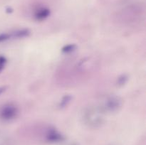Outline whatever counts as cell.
Instances as JSON below:
<instances>
[{
	"label": "cell",
	"mask_w": 146,
	"mask_h": 145,
	"mask_svg": "<svg viewBox=\"0 0 146 145\" xmlns=\"http://www.w3.org/2000/svg\"><path fill=\"white\" fill-rule=\"evenodd\" d=\"M104 113L99 107H89L84 112V122L87 126L96 129L104 123Z\"/></svg>",
	"instance_id": "1"
},
{
	"label": "cell",
	"mask_w": 146,
	"mask_h": 145,
	"mask_svg": "<svg viewBox=\"0 0 146 145\" xmlns=\"http://www.w3.org/2000/svg\"><path fill=\"white\" fill-rule=\"evenodd\" d=\"M123 105L122 100L116 95H111L106 98L100 109L104 114H113L118 112Z\"/></svg>",
	"instance_id": "2"
},
{
	"label": "cell",
	"mask_w": 146,
	"mask_h": 145,
	"mask_svg": "<svg viewBox=\"0 0 146 145\" xmlns=\"http://www.w3.org/2000/svg\"><path fill=\"white\" fill-rule=\"evenodd\" d=\"M19 109L14 104L7 103L0 108V119L4 122H11L17 117Z\"/></svg>",
	"instance_id": "3"
},
{
	"label": "cell",
	"mask_w": 146,
	"mask_h": 145,
	"mask_svg": "<svg viewBox=\"0 0 146 145\" xmlns=\"http://www.w3.org/2000/svg\"><path fill=\"white\" fill-rule=\"evenodd\" d=\"M45 139L51 144L59 143L65 139L64 135L54 127H49L45 134Z\"/></svg>",
	"instance_id": "4"
},
{
	"label": "cell",
	"mask_w": 146,
	"mask_h": 145,
	"mask_svg": "<svg viewBox=\"0 0 146 145\" xmlns=\"http://www.w3.org/2000/svg\"><path fill=\"white\" fill-rule=\"evenodd\" d=\"M50 15V10L46 7H40L36 10L34 13V18L36 21H44Z\"/></svg>",
	"instance_id": "5"
},
{
	"label": "cell",
	"mask_w": 146,
	"mask_h": 145,
	"mask_svg": "<svg viewBox=\"0 0 146 145\" xmlns=\"http://www.w3.org/2000/svg\"><path fill=\"white\" fill-rule=\"evenodd\" d=\"M14 38H21L28 36L30 34V31L28 29H21L13 32Z\"/></svg>",
	"instance_id": "6"
},
{
	"label": "cell",
	"mask_w": 146,
	"mask_h": 145,
	"mask_svg": "<svg viewBox=\"0 0 146 145\" xmlns=\"http://www.w3.org/2000/svg\"><path fill=\"white\" fill-rule=\"evenodd\" d=\"M76 48L77 47L76 44H68V45H66L63 47L62 49H61V51L65 54H69L73 53L74 51H75Z\"/></svg>",
	"instance_id": "7"
},
{
	"label": "cell",
	"mask_w": 146,
	"mask_h": 145,
	"mask_svg": "<svg viewBox=\"0 0 146 145\" xmlns=\"http://www.w3.org/2000/svg\"><path fill=\"white\" fill-rule=\"evenodd\" d=\"M14 38L13 33H2L0 34V43L5 42L9 40Z\"/></svg>",
	"instance_id": "8"
},
{
	"label": "cell",
	"mask_w": 146,
	"mask_h": 145,
	"mask_svg": "<svg viewBox=\"0 0 146 145\" xmlns=\"http://www.w3.org/2000/svg\"><path fill=\"white\" fill-rule=\"evenodd\" d=\"M71 96H70V95H65V96H64V98H62V100H61L58 106H59L60 108L66 107L68 105V103L71 102Z\"/></svg>",
	"instance_id": "9"
},
{
	"label": "cell",
	"mask_w": 146,
	"mask_h": 145,
	"mask_svg": "<svg viewBox=\"0 0 146 145\" xmlns=\"http://www.w3.org/2000/svg\"><path fill=\"white\" fill-rule=\"evenodd\" d=\"M128 75H125V74L121 75V76L118 78V80H117V85L120 87L123 86V85L128 82Z\"/></svg>",
	"instance_id": "10"
},
{
	"label": "cell",
	"mask_w": 146,
	"mask_h": 145,
	"mask_svg": "<svg viewBox=\"0 0 146 145\" xmlns=\"http://www.w3.org/2000/svg\"><path fill=\"white\" fill-rule=\"evenodd\" d=\"M7 62V60L6 58V57L4 56V55H0V72L5 68Z\"/></svg>",
	"instance_id": "11"
},
{
	"label": "cell",
	"mask_w": 146,
	"mask_h": 145,
	"mask_svg": "<svg viewBox=\"0 0 146 145\" xmlns=\"http://www.w3.org/2000/svg\"><path fill=\"white\" fill-rule=\"evenodd\" d=\"M5 90H6L5 87H1V88H0V95H1L3 92H4Z\"/></svg>",
	"instance_id": "12"
},
{
	"label": "cell",
	"mask_w": 146,
	"mask_h": 145,
	"mask_svg": "<svg viewBox=\"0 0 146 145\" xmlns=\"http://www.w3.org/2000/svg\"><path fill=\"white\" fill-rule=\"evenodd\" d=\"M71 145H77V144H71Z\"/></svg>",
	"instance_id": "13"
}]
</instances>
